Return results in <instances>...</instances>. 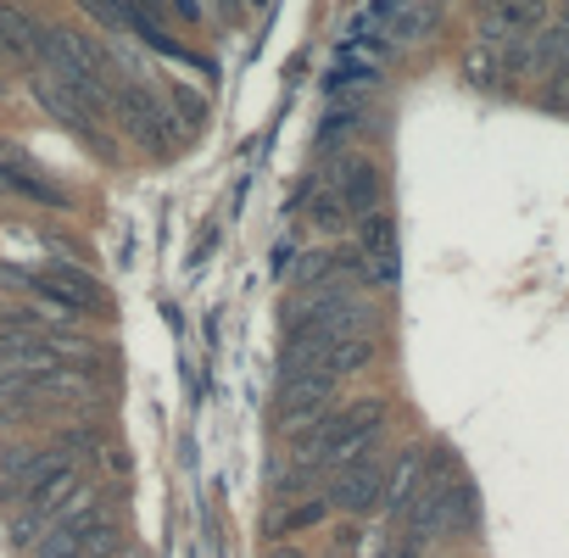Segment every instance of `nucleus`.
Masks as SVG:
<instances>
[{"instance_id":"1","label":"nucleus","mask_w":569,"mask_h":558,"mask_svg":"<svg viewBox=\"0 0 569 558\" xmlns=\"http://www.w3.org/2000/svg\"><path fill=\"white\" fill-rule=\"evenodd\" d=\"M40 62L57 73V84H62V90H73L79 101H90V107H107V112H112L118 90L107 84V73H101V51H96L84 34H73V29H46Z\"/></svg>"},{"instance_id":"2","label":"nucleus","mask_w":569,"mask_h":558,"mask_svg":"<svg viewBox=\"0 0 569 558\" xmlns=\"http://www.w3.org/2000/svg\"><path fill=\"white\" fill-rule=\"evenodd\" d=\"M112 112L123 118V129H129L146 151H173V140H184V123L173 118V107H168L151 84H129V90H118Z\"/></svg>"},{"instance_id":"3","label":"nucleus","mask_w":569,"mask_h":558,"mask_svg":"<svg viewBox=\"0 0 569 558\" xmlns=\"http://www.w3.org/2000/svg\"><path fill=\"white\" fill-rule=\"evenodd\" d=\"M336 375H325V369H313V375H284V386H279V425L284 430H302V425H313L330 402H336Z\"/></svg>"},{"instance_id":"4","label":"nucleus","mask_w":569,"mask_h":558,"mask_svg":"<svg viewBox=\"0 0 569 558\" xmlns=\"http://www.w3.org/2000/svg\"><path fill=\"white\" fill-rule=\"evenodd\" d=\"M380 475H386V469H380V458H375V447H369L363 458H352V464L336 469L325 502L341 508V514H375V508H380Z\"/></svg>"},{"instance_id":"5","label":"nucleus","mask_w":569,"mask_h":558,"mask_svg":"<svg viewBox=\"0 0 569 558\" xmlns=\"http://www.w3.org/2000/svg\"><path fill=\"white\" fill-rule=\"evenodd\" d=\"M29 286H34L46 302L68 308V313H96V308H101V286H96L84 268H46V273L29 279Z\"/></svg>"},{"instance_id":"6","label":"nucleus","mask_w":569,"mask_h":558,"mask_svg":"<svg viewBox=\"0 0 569 558\" xmlns=\"http://www.w3.org/2000/svg\"><path fill=\"white\" fill-rule=\"evenodd\" d=\"M419 486H425V452L408 447V452H397L391 469L380 475V514H386V519H402V508L413 502Z\"/></svg>"},{"instance_id":"7","label":"nucleus","mask_w":569,"mask_h":558,"mask_svg":"<svg viewBox=\"0 0 569 558\" xmlns=\"http://www.w3.org/2000/svg\"><path fill=\"white\" fill-rule=\"evenodd\" d=\"M40 46H46V23L18 0H0V51L18 62H40Z\"/></svg>"},{"instance_id":"8","label":"nucleus","mask_w":569,"mask_h":558,"mask_svg":"<svg viewBox=\"0 0 569 558\" xmlns=\"http://www.w3.org/2000/svg\"><path fill=\"white\" fill-rule=\"evenodd\" d=\"M547 18V0H491V12L480 18V40H519Z\"/></svg>"},{"instance_id":"9","label":"nucleus","mask_w":569,"mask_h":558,"mask_svg":"<svg viewBox=\"0 0 569 558\" xmlns=\"http://www.w3.org/2000/svg\"><path fill=\"white\" fill-rule=\"evenodd\" d=\"M34 96H40V107H46V112H51L57 123H68V129H79V134H84L90 146H101V151H107V140H101V129H96V118H90V112L79 107V96H73V90H62L57 79H46V73H34Z\"/></svg>"},{"instance_id":"10","label":"nucleus","mask_w":569,"mask_h":558,"mask_svg":"<svg viewBox=\"0 0 569 558\" xmlns=\"http://www.w3.org/2000/svg\"><path fill=\"white\" fill-rule=\"evenodd\" d=\"M336 196H341L347 212H375L380 207V168L369 157H347L341 179H336Z\"/></svg>"},{"instance_id":"11","label":"nucleus","mask_w":569,"mask_h":558,"mask_svg":"<svg viewBox=\"0 0 569 558\" xmlns=\"http://www.w3.org/2000/svg\"><path fill=\"white\" fill-rule=\"evenodd\" d=\"M79 491H84V475H79L73 464H51V469L29 486V508H34V514H57V508L73 502Z\"/></svg>"},{"instance_id":"12","label":"nucleus","mask_w":569,"mask_h":558,"mask_svg":"<svg viewBox=\"0 0 569 558\" xmlns=\"http://www.w3.org/2000/svg\"><path fill=\"white\" fill-rule=\"evenodd\" d=\"M57 458L51 452H40V447H7V452H0V486H7V497H29V486L51 469Z\"/></svg>"},{"instance_id":"13","label":"nucleus","mask_w":569,"mask_h":558,"mask_svg":"<svg viewBox=\"0 0 569 558\" xmlns=\"http://www.w3.org/2000/svg\"><path fill=\"white\" fill-rule=\"evenodd\" d=\"M525 51H530V68L536 73H563V62H569V29L558 18H541L536 23V40H525Z\"/></svg>"},{"instance_id":"14","label":"nucleus","mask_w":569,"mask_h":558,"mask_svg":"<svg viewBox=\"0 0 569 558\" xmlns=\"http://www.w3.org/2000/svg\"><path fill=\"white\" fill-rule=\"evenodd\" d=\"M375 352H380L375 336H336V341L325 347V363H319V369L336 375V380H341V375H363V369L375 363Z\"/></svg>"},{"instance_id":"15","label":"nucleus","mask_w":569,"mask_h":558,"mask_svg":"<svg viewBox=\"0 0 569 558\" xmlns=\"http://www.w3.org/2000/svg\"><path fill=\"white\" fill-rule=\"evenodd\" d=\"M0 185H7L12 196H29V201H40V207H51V212H68L73 201L62 196V190H51L40 173H29V168H12L7 157H0Z\"/></svg>"},{"instance_id":"16","label":"nucleus","mask_w":569,"mask_h":558,"mask_svg":"<svg viewBox=\"0 0 569 558\" xmlns=\"http://www.w3.org/2000/svg\"><path fill=\"white\" fill-rule=\"evenodd\" d=\"M447 514H452V536L475 530V525H480V491H475L469 480H452V486H447Z\"/></svg>"},{"instance_id":"17","label":"nucleus","mask_w":569,"mask_h":558,"mask_svg":"<svg viewBox=\"0 0 569 558\" xmlns=\"http://www.w3.org/2000/svg\"><path fill=\"white\" fill-rule=\"evenodd\" d=\"M463 79L475 90H502V73H497V46H469L463 51Z\"/></svg>"},{"instance_id":"18","label":"nucleus","mask_w":569,"mask_h":558,"mask_svg":"<svg viewBox=\"0 0 569 558\" xmlns=\"http://www.w3.org/2000/svg\"><path fill=\"white\" fill-rule=\"evenodd\" d=\"M391 240H397V223H391V212H363V257H397L391 251Z\"/></svg>"},{"instance_id":"19","label":"nucleus","mask_w":569,"mask_h":558,"mask_svg":"<svg viewBox=\"0 0 569 558\" xmlns=\"http://www.w3.org/2000/svg\"><path fill=\"white\" fill-rule=\"evenodd\" d=\"M325 519H330V502L325 497H302V508H284L279 514V530H313Z\"/></svg>"},{"instance_id":"20","label":"nucleus","mask_w":569,"mask_h":558,"mask_svg":"<svg viewBox=\"0 0 569 558\" xmlns=\"http://www.w3.org/2000/svg\"><path fill=\"white\" fill-rule=\"evenodd\" d=\"M168 107L179 112V123H184V134H190V129L201 123V112H207V101H201L196 90H184V84H173V90H168Z\"/></svg>"},{"instance_id":"21","label":"nucleus","mask_w":569,"mask_h":558,"mask_svg":"<svg viewBox=\"0 0 569 558\" xmlns=\"http://www.w3.org/2000/svg\"><path fill=\"white\" fill-rule=\"evenodd\" d=\"M330 268H336V251H302L297 268H291V279H297V286H313V279L330 273Z\"/></svg>"},{"instance_id":"22","label":"nucleus","mask_w":569,"mask_h":558,"mask_svg":"<svg viewBox=\"0 0 569 558\" xmlns=\"http://www.w3.org/2000/svg\"><path fill=\"white\" fill-rule=\"evenodd\" d=\"M308 207H313V223H319V229H341V223H347V207H341V196H336V190L313 196Z\"/></svg>"},{"instance_id":"23","label":"nucleus","mask_w":569,"mask_h":558,"mask_svg":"<svg viewBox=\"0 0 569 558\" xmlns=\"http://www.w3.org/2000/svg\"><path fill=\"white\" fill-rule=\"evenodd\" d=\"M34 558H84V552H79V541H73L68 530H46V536L34 541Z\"/></svg>"},{"instance_id":"24","label":"nucleus","mask_w":569,"mask_h":558,"mask_svg":"<svg viewBox=\"0 0 569 558\" xmlns=\"http://www.w3.org/2000/svg\"><path fill=\"white\" fill-rule=\"evenodd\" d=\"M40 536H46V514H34V508L29 514H12V541L18 547H34Z\"/></svg>"},{"instance_id":"25","label":"nucleus","mask_w":569,"mask_h":558,"mask_svg":"<svg viewBox=\"0 0 569 558\" xmlns=\"http://www.w3.org/2000/svg\"><path fill=\"white\" fill-rule=\"evenodd\" d=\"M57 452H101V436H96L90 425H79V430H62V436H57Z\"/></svg>"},{"instance_id":"26","label":"nucleus","mask_w":569,"mask_h":558,"mask_svg":"<svg viewBox=\"0 0 569 558\" xmlns=\"http://www.w3.org/2000/svg\"><path fill=\"white\" fill-rule=\"evenodd\" d=\"M107 29H129V0H84Z\"/></svg>"},{"instance_id":"27","label":"nucleus","mask_w":569,"mask_h":558,"mask_svg":"<svg viewBox=\"0 0 569 558\" xmlns=\"http://www.w3.org/2000/svg\"><path fill=\"white\" fill-rule=\"evenodd\" d=\"M547 107H552V112L569 107V79H563V73H547Z\"/></svg>"},{"instance_id":"28","label":"nucleus","mask_w":569,"mask_h":558,"mask_svg":"<svg viewBox=\"0 0 569 558\" xmlns=\"http://www.w3.org/2000/svg\"><path fill=\"white\" fill-rule=\"evenodd\" d=\"M101 464H107L112 475H129V452H123V447H101Z\"/></svg>"},{"instance_id":"29","label":"nucleus","mask_w":569,"mask_h":558,"mask_svg":"<svg viewBox=\"0 0 569 558\" xmlns=\"http://www.w3.org/2000/svg\"><path fill=\"white\" fill-rule=\"evenodd\" d=\"M173 7H179L184 23H201V18H207V12H201V0H173Z\"/></svg>"},{"instance_id":"30","label":"nucleus","mask_w":569,"mask_h":558,"mask_svg":"<svg viewBox=\"0 0 569 558\" xmlns=\"http://www.w3.org/2000/svg\"><path fill=\"white\" fill-rule=\"evenodd\" d=\"M268 558H302V552H297V547H273Z\"/></svg>"},{"instance_id":"31","label":"nucleus","mask_w":569,"mask_h":558,"mask_svg":"<svg viewBox=\"0 0 569 558\" xmlns=\"http://www.w3.org/2000/svg\"><path fill=\"white\" fill-rule=\"evenodd\" d=\"M129 7H134V12H140V7H162V0H129Z\"/></svg>"}]
</instances>
